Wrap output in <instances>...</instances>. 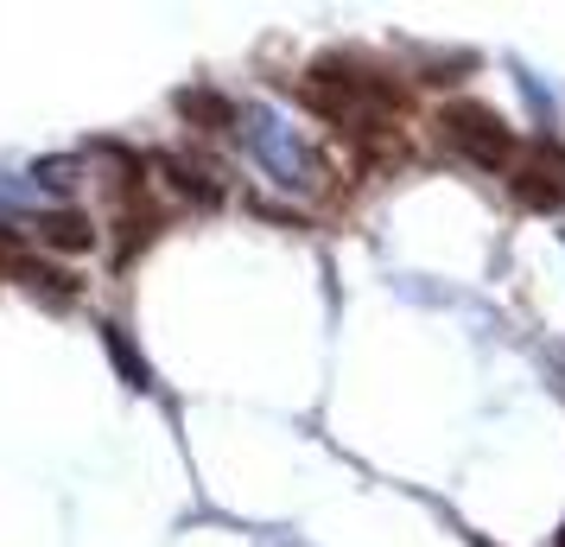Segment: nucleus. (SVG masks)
Wrapping results in <instances>:
<instances>
[{
  "label": "nucleus",
  "mask_w": 565,
  "mask_h": 547,
  "mask_svg": "<svg viewBox=\"0 0 565 547\" xmlns=\"http://www.w3.org/2000/svg\"><path fill=\"white\" fill-rule=\"evenodd\" d=\"M445 134H451V147H458L463 159H477V166H489V172H502L509 154H514L502 115L483 108V103H451V108H445Z\"/></svg>",
  "instance_id": "f257e3e1"
},
{
  "label": "nucleus",
  "mask_w": 565,
  "mask_h": 547,
  "mask_svg": "<svg viewBox=\"0 0 565 547\" xmlns=\"http://www.w3.org/2000/svg\"><path fill=\"white\" fill-rule=\"evenodd\" d=\"M248 147H255L274 172H280V185H306L311 179V159L299 154V140H292V134H286L267 108H255V115H248Z\"/></svg>",
  "instance_id": "f03ea898"
},
{
  "label": "nucleus",
  "mask_w": 565,
  "mask_h": 547,
  "mask_svg": "<svg viewBox=\"0 0 565 547\" xmlns=\"http://www.w3.org/2000/svg\"><path fill=\"white\" fill-rule=\"evenodd\" d=\"M39 235L57 242V249H89V223L83 217H52V223H39Z\"/></svg>",
  "instance_id": "7ed1b4c3"
},
{
  "label": "nucleus",
  "mask_w": 565,
  "mask_h": 547,
  "mask_svg": "<svg viewBox=\"0 0 565 547\" xmlns=\"http://www.w3.org/2000/svg\"><path fill=\"white\" fill-rule=\"evenodd\" d=\"M559 204H565V185H559Z\"/></svg>",
  "instance_id": "20e7f679"
},
{
  "label": "nucleus",
  "mask_w": 565,
  "mask_h": 547,
  "mask_svg": "<svg viewBox=\"0 0 565 547\" xmlns=\"http://www.w3.org/2000/svg\"><path fill=\"white\" fill-rule=\"evenodd\" d=\"M559 547H565V541H559Z\"/></svg>",
  "instance_id": "39448f33"
}]
</instances>
